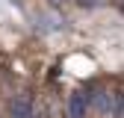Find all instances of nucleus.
I'll list each match as a JSON object with an SVG mask.
<instances>
[{"label": "nucleus", "mask_w": 124, "mask_h": 118, "mask_svg": "<svg viewBox=\"0 0 124 118\" xmlns=\"http://www.w3.org/2000/svg\"><path fill=\"white\" fill-rule=\"evenodd\" d=\"M68 109H71V118H86V95H71V103H68Z\"/></svg>", "instance_id": "f257e3e1"}, {"label": "nucleus", "mask_w": 124, "mask_h": 118, "mask_svg": "<svg viewBox=\"0 0 124 118\" xmlns=\"http://www.w3.org/2000/svg\"><path fill=\"white\" fill-rule=\"evenodd\" d=\"M12 118H30V100L27 97H15L12 100Z\"/></svg>", "instance_id": "f03ea898"}, {"label": "nucleus", "mask_w": 124, "mask_h": 118, "mask_svg": "<svg viewBox=\"0 0 124 118\" xmlns=\"http://www.w3.org/2000/svg\"><path fill=\"white\" fill-rule=\"evenodd\" d=\"M121 118H124V112H121Z\"/></svg>", "instance_id": "7ed1b4c3"}]
</instances>
